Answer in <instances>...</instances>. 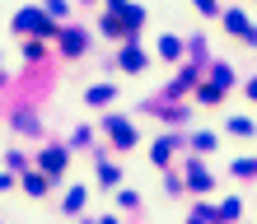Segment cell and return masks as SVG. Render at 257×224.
I'll return each instance as SVG.
<instances>
[{"mask_svg": "<svg viewBox=\"0 0 257 224\" xmlns=\"http://www.w3.org/2000/svg\"><path fill=\"white\" fill-rule=\"evenodd\" d=\"M14 28H19V33H33V38H52V33H56L52 14H47V10H38V5H28V10L14 14Z\"/></svg>", "mask_w": 257, "mask_h": 224, "instance_id": "obj_1", "label": "cell"}, {"mask_svg": "<svg viewBox=\"0 0 257 224\" xmlns=\"http://www.w3.org/2000/svg\"><path fill=\"white\" fill-rule=\"evenodd\" d=\"M103 131H108V136L122 145V149H131V145H136V131H131L126 117H108V122H103Z\"/></svg>", "mask_w": 257, "mask_h": 224, "instance_id": "obj_2", "label": "cell"}, {"mask_svg": "<svg viewBox=\"0 0 257 224\" xmlns=\"http://www.w3.org/2000/svg\"><path fill=\"white\" fill-rule=\"evenodd\" d=\"M224 28H229V33H238L243 42H252V47H257V28H252V24H248L238 10H224Z\"/></svg>", "mask_w": 257, "mask_h": 224, "instance_id": "obj_3", "label": "cell"}, {"mask_svg": "<svg viewBox=\"0 0 257 224\" xmlns=\"http://www.w3.org/2000/svg\"><path fill=\"white\" fill-rule=\"evenodd\" d=\"M38 163H42V173H47V177L66 173V149H38Z\"/></svg>", "mask_w": 257, "mask_h": 224, "instance_id": "obj_4", "label": "cell"}, {"mask_svg": "<svg viewBox=\"0 0 257 224\" xmlns=\"http://www.w3.org/2000/svg\"><path fill=\"white\" fill-rule=\"evenodd\" d=\"M61 47H66V56H84V47H89V42H84V33H80V28H66V33H61Z\"/></svg>", "mask_w": 257, "mask_h": 224, "instance_id": "obj_5", "label": "cell"}, {"mask_svg": "<svg viewBox=\"0 0 257 224\" xmlns=\"http://www.w3.org/2000/svg\"><path fill=\"white\" fill-rule=\"evenodd\" d=\"M187 182H192V191H210V173L201 163H187Z\"/></svg>", "mask_w": 257, "mask_h": 224, "instance_id": "obj_6", "label": "cell"}, {"mask_svg": "<svg viewBox=\"0 0 257 224\" xmlns=\"http://www.w3.org/2000/svg\"><path fill=\"white\" fill-rule=\"evenodd\" d=\"M210 84H220V89H234V66H210Z\"/></svg>", "mask_w": 257, "mask_h": 224, "instance_id": "obj_7", "label": "cell"}, {"mask_svg": "<svg viewBox=\"0 0 257 224\" xmlns=\"http://www.w3.org/2000/svg\"><path fill=\"white\" fill-rule=\"evenodd\" d=\"M117 66H122V70H141V66H145V52H141V47H126L122 56H117Z\"/></svg>", "mask_w": 257, "mask_h": 224, "instance_id": "obj_8", "label": "cell"}, {"mask_svg": "<svg viewBox=\"0 0 257 224\" xmlns=\"http://www.w3.org/2000/svg\"><path fill=\"white\" fill-rule=\"evenodd\" d=\"M24 191H28V196H47V173H28L24 177Z\"/></svg>", "mask_w": 257, "mask_h": 224, "instance_id": "obj_9", "label": "cell"}, {"mask_svg": "<svg viewBox=\"0 0 257 224\" xmlns=\"http://www.w3.org/2000/svg\"><path fill=\"white\" fill-rule=\"evenodd\" d=\"M98 177H103V187L112 191L117 182H122V168H117V163H108V159H103V163H98Z\"/></svg>", "mask_w": 257, "mask_h": 224, "instance_id": "obj_10", "label": "cell"}, {"mask_svg": "<svg viewBox=\"0 0 257 224\" xmlns=\"http://www.w3.org/2000/svg\"><path fill=\"white\" fill-rule=\"evenodd\" d=\"M112 98H117L112 84H94V89H89V103H94V108H103V103H112Z\"/></svg>", "mask_w": 257, "mask_h": 224, "instance_id": "obj_11", "label": "cell"}, {"mask_svg": "<svg viewBox=\"0 0 257 224\" xmlns=\"http://www.w3.org/2000/svg\"><path fill=\"white\" fill-rule=\"evenodd\" d=\"M61 205H66V210H70V215H80V210H84V187H70Z\"/></svg>", "mask_w": 257, "mask_h": 224, "instance_id": "obj_12", "label": "cell"}, {"mask_svg": "<svg viewBox=\"0 0 257 224\" xmlns=\"http://www.w3.org/2000/svg\"><path fill=\"white\" fill-rule=\"evenodd\" d=\"M159 56H169V61H178V56H183V42H178V38L169 33V38L159 42Z\"/></svg>", "mask_w": 257, "mask_h": 224, "instance_id": "obj_13", "label": "cell"}, {"mask_svg": "<svg viewBox=\"0 0 257 224\" xmlns=\"http://www.w3.org/2000/svg\"><path fill=\"white\" fill-rule=\"evenodd\" d=\"M238 210H243V205H238V201L229 196V201H220V210H215V219H238Z\"/></svg>", "mask_w": 257, "mask_h": 224, "instance_id": "obj_14", "label": "cell"}, {"mask_svg": "<svg viewBox=\"0 0 257 224\" xmlns=\"http://www.w3.org/2000/svg\"><path fill=\"white\" fill-rule=\"evenodd\" d=\"M173 149H178V140H159V145H155V163H169Z\"/></svg>", "mask_w": 257, "mask_h": 224, "instance_id": "obj_15", "label": "cell"}, {"mask_svg": "<svg viewBox=\"0 0 257 224\" xmlns=\"http://www.w3.org/2000/svg\"><path fill=\"white\" fill-rule=\"evenodd\" d=\"M229 131H234V136H252V122H248V117H234Z\"/></svg>", "mask_w": 257, "mask_h": 224, "instance_id": "obj_16", "label": "cell"}, {"mask_svg": "<svg viewBox=\"0 0 257 224\" xmlns=\"http://www.w3.org/2000/svg\"><path fill=\"white\" fill-rule=\"evenodd\" d=\"M220 94H224L220 84H206V89H201V94H196V98H201V103H220Z\"/></svg>", "mask_w": 257, "mask_h": 224, "instance_id": "obj_17", "label": "cell"}, {"mask_svg": "<svg viewBox=\"0 0 257 224\" xmlns=\"http://www.w3.org/2000/svg\"><path fill=\"white\" fill-rule=\"evenodd\" d=\"M234 173H238V177H252V173H257V159H238Z\"/></svg>", "mask_w": 257, "mask_h": 224, "instance_id": "obj_18", "label": "cell"}, {"mask_svg": "<svg viewBox=\"0 0 257 224\" xmlns=\"http://www.w3.org/2000/svg\"><path fill=\"white\" fill-rule=\"evenodd\" d=\"M14 126H19V131H42V126H38V122H33L28 112H19V117H14Z\"/></svg>", "mask_w": 257, "mask_h": 224, "instance_id": "obj_19", "label": "cell"}, {"mask_svg": "<svg viewBox=\"0 0 257 224\" xmlns=\"http://www.w3.org/2000/svg\"><path fill=\"white\" fill-rule=\"evenodd\" d=\"M192 145H196V149L206 154V149H215V136H192Z\"/></svg>", "mask_w": 257, "mask_h": 224, "instance_id": "obj_20", "label": "cell"}, {"mask_svg": "<svg viewBox=\"0 0 257 224\" xmlns=\"http://www.w3.org/2000/svg\"><path fill=\"white\" fill-rule=\"evenodd\" d=\"M47 14H52V19H61V14H66V0H47Z\"/></svg>", "mask_w": 257, "mask_h": 224, "instance_id": "obj_21", "label": "cell"}, {"mask_svg": "<svg viewBox=\"0 0 257 224\" xmlns=\"http://www.w3.org/2000/svg\"><path fill=\"white\" fill-rule=\"evenodd\" d=\"M192 5L201 10V14H220V5H215V0H192Z\"/></svg>", "mask_w": 257, "mask_h": 224, "instance_id": "obj_22", "label": "cell"}, {"mask_svg": "<svg viewBox=\"0 0 257 224\" xmlns=\"http://www.w3.org/2000/svg\"><path fill=\"white\" fill-rule=\"evenodd\" d=\"M10 187H14V177H10V173H0V191H10Z\"/></svg>", "mask_w": 257, "mask_h": 224, "instance_id": "obj_23", "label": "cell"}, {"mask_svg": "<svg viewBox=\"0 0 257 224\" xmlns=\"http://www.w3.org/2000/svg\"><path fill=\"white\" fill-rule=\"evenodd\" d=\"M94 224H117V219H112V215H103V219H94Z\"/></svg>", "mask_w": 257, "mask_h": 224, "instance_id": "obj_24", "label": "cell"}, {"mask_svg": "<svg viewBox=\"0 0 257 224\" xmlns=\"http://www.w3.org/2000/svg\"><path fill=\"white\" fill-rule=\"evenodd\" d=\"M248 94H252V98H257V80H248Z\"/></svg>", "mask_w": 257, "mask_h": 224, "instance_id": "obj_25", "label": "cell"}]
</instances>
